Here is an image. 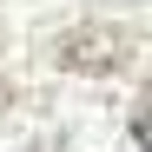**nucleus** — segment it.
<instances>
[{"mask_svg": "<svg viewBox=\"0 0 152 152\" xmlns=\"http://www.w3.org/2000/svg\"><path fill=\"white\" fill-rule=\"evenodd\" d=\"M132 139H139V145L152 152V93L139 99V113H132Z\"/></svg>", "mask_w": 152, "mask_h": 152, "instance_id": "2", "label": "nucleus"}, {"mask_svg": "<svg viewBox=\"0 0 152 152\" xmlns=\"http://www.w3.org/2000/svg\"><path fill=\"white\" fill-rule=\"evenodd\" d=\"M66 66H86V73H106V66H126V40L119 33H73L60 46Z\"/></svg>", "mask_w": 152, "mask_h": 152, "instance_id": "1", "label": "nucleus"}]
</instances>
